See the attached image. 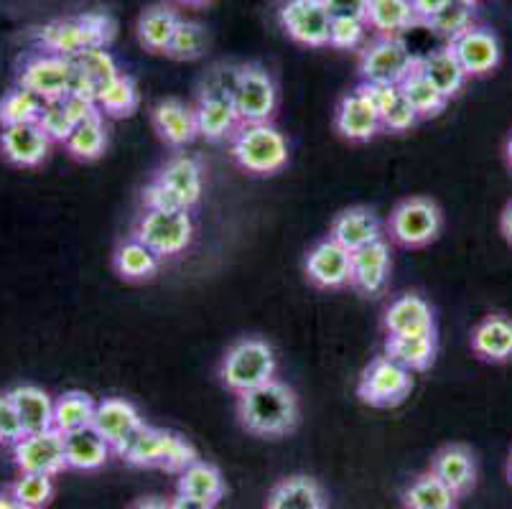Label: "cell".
I'll list each match as a JSON object with an SVG mask.
<instances>
[{"instance_id":"cell-1","label":"cell","mask_w":512,"mask_h":509,"mask_svg":"<svg viewBox=\"0 0 512 509\" xmlns=\"http://www.w3.org/2000/svg\"><path fill=\"white\" fill-rule=\"evenodd\" d=\"M237 418L242 428L260 438L288 436L299 426V400L283 382L271 380L237 395Z\"/></svg>"},{"instance_id":"cell-2","label":"cell","mask_w":512,"mask_h":509,"mask_svg":"<svg viewBox=\"0 0 512 509\" xmlns=\"http://www.w3.org/2000/svg\"><path fill=\"white\" fill-rule=\"evenodd\" d=\"M115 36L113 18L105 13H85L77 18L51 21L36 31V39L44 46L46 54H59L74 59L77 54L97 46H107Z\"/></svg>"},{"instance_id":"cell-3","label":"cell","mask_w":512,"mask_h":509,"mask_svg":"<svg viewBox=\"0 0 512 509\" xmlns=\"http://www.w3.org/2000/svg\"><path fill=\"white\" fill-rule=\"evenodd\" d=\"M120 459L136 469H166L181 474L186 466L199 461V456L186 438L161 431V428L143 426L120 451Z\"/></svg>"},{"instance_id":"cell-4","label":"cell","mask_w":512,"mask_h":509,"mask_svg":"<svg viewBox=\"0 0 512 509\" xmlns=\"http://www.w3.org/2000/svg\"><path fill=\"white\" fill-rule=\"evenodd\" d=\"M230 153L242 171L273 176L288 163V140L271 123L240 125L230 140Z\"/></svg>"},{"instance_id":"cell-5","label":"cell","mask_w":512,"mask_h":509,"mask_svg":"<svg viewBox=\"0 0 512 509\" xmlns=\"http://www.w3.org/2000/svg\"><path fill=\"white\" fill-rule=\"evenodd\" d=\"M220 380L235 395L255 390L265 382L276 380V352L263 339H240L227 349L220 367Z\"/></svg>"},{"instance_id":"cell-6","label":"cell","mask_w":512,"mask_h":509,"mask_svg":"<svg viewBox=\"0 0 512 509\" xmlns=\"http://www.w3.org/2000/svg\"><path fill=\"white\" fill-rule=\"evenodd\" d=\"M143 245L151 247L158 258H174L181 255L194 240V222L189 209H174V212H156L146 209L136 222L133 235Z\"/></svg>"},{"instance_id":"cell-7","label":"cell","mask_w":512,"mask_h":509,"mask_svg":"<svg viewBox=\"0 0 512 509\" xmlns=\"http://www.w3.org/2000/svg\"><path fill=\"white\" fill-rule=\"evenodd\" d=\"M416 64L418 56L408 51L400 36H377L362 49L360 77L365 84H400Z\"/></svg>"},{"instance_id":"cell-8","label":"cell","mask_w":512,"mask_h":509,"mask_svg":"<svg viewBox=\"0 0 512 509\" xmlns=\"http://www.w3.org/2000/svg\"><path fill=\"white\" fill-rule=\"evenodd\" d=\"M441 214L439 204L426 196H411L400 202L388 219V230L398 245L403 247H426L441 235Z\"/></svg>"},{"instance_id":"cell-9","label":"cell","mask_w":512,"mask_h":509,"mask_svg":"<svg viewBox=\"0 0 512 509\" xmlns=\"http://www.w3.org/2000/svg\"><path fill=\"white\" fill-rule=\"evenodd\" d=\"M232 105H235L240 125L271 123L278 107V90L271 74L258 64L240 67V77L232 90Z\"/></svg>"},{"instance_id":"cell-10","label":"cell","mask_w":512,"mask_h":509,"mask_svg":"<svg viewBox=\"0 0 512 509\" xmlns=\"http://www.w3.org/2000/svg\"><path fill=\"white\" fill-rule=\"evenodd\" d=\"M411 390L413 372L385 354V357H377L367 364L357 395H360L362 403L372 405V408H395L411 395Z\"/></svg>"},{"instance_id":"cell-11","label":"cell","mask_w":512,"mask_h":509,"mask_svg":"<svg viewBox=\"0 0 512 509\" xmlns=\"http://www.w3.org/2000/svg\"><path fill=\"white\" fill-rule=\"evenodd\" d=\"M278 21L296 44L311 46V49L329 46L334 18L324 6V0H283L278 8Z\"/></svg>"},{"instance_id":"cell-12","label":"cell","mask_w":512,"mask_h":509,"mask_svg":"<svg viewBox=\"0 0 512 509\" xmlns=\"http://www.w3.org/2000/svg\"><path fill=\"white\" fill-rule=\"evenodd\" d=\"M74 77L72 59L59 54L31 56L18 74V87H26L44 102L64 100Z\"/></svg>"},{"instance_id":"cell-13","label":"cell","mask_w":512,"mask_h":509,"mask_svg":"<svg viewBox=\"0 0 512 509\" xmlns=\"http://www.w3.org/2000/svg\"><path fill=\"white\" fill-rule=\"evenodd\" d=\"M13 459L21 474H46L57 476L67 469L64 454V436L57 428L41 433H26L18 443H13Z\"/></svg>"},{"instance_id":"cell-14","label":"cell","mask_w":512,"mask_h":509,"mask_svg":"<svg viewBox=\"0 0 512 509\" xmlns=\"http://www.w3.org/2000/svg\"><path fill=\"white\" fill-rule=\"evenodd\" d=\"M304 270L306 278L316 288L337 291V288L349 286V278H352V252L344 250L332 237H327V240L316 242L311 247L304 260Z\"/></svg>"},{"instance_id":"cell-15","label":"cell","mask_w":512,"mask_h":509,"mask_svg":"<svg viewBox=\"0 0 512 509\" xmlns=\"http://www.w3.org/2000/svg\"><path fill=\"white\" fill-rule=\"evenodd\" d=\"M334 125H337V133L342 138L352 140V143H367L383 130L380 112H377L372 97L367 95L365 84H360L355 92L342 97L337 115H334Z\"/></svg>"},{"instance_id":"cell-16","label":"cell","mask_w":512,"mask_h":509,"mask_svg":"<svg viewBox=\"0 0 512 509\" xmlns=\"http://www.w3.org/2000/svg\"><path fill=\"white\" fill-rule=\"evenodd\" d=\"M146 426L138 413V408L133 403L123 398H105L97 403L95 418H92V428L110 443L113 454L120 456L125 446L130 443V438L136 436L141 428Z\"/></svg>"},{"instance_id":"cell-17","label":"cell","mask_w":512,"mask_h":509,"mask_svg":"<svg viewBox=\"0 0 512 509\" xmlns=\"http://www.w3.org/2000/svg\"><path fill=\"white\" fill-rule=\"evenodd\" d=\"M449 49L454 51V56L459 59L467 77H484V74H490L492 69H497L502 56L497 36L492 31H487V28L479 26H472L462 36H456L454 41H449Z\"/></svg>"},{"instance_id":"cell-18","label":"cell","mask_w":512,"mask_h":509,"mask_svg":"<svg viewBox=\"0 0 512 509\" xmlns=\"http://www.w3.org/2000/svg\"><path fill=\"white\" fill-rule=\"evenodd\" d=\"M194 115H197L199 135L209 140V143H220V140L232 138L237 128H240V118H237V110L227 92L202 87L197 105H194Z\"/></svg>"},{"instance_id":"cell-19","label":"cell","mask_w":512,"mask_h":509,"mask_svg":"<svg viewBox=\"0 0 512 509\" xmlns=\"http://www.w3.org/2000/svg\"><path fill=\"white\" fill-rule=\"evenodd\" d=\"M388 336H418V334H436V316L434 308L426 298L416 293H406L390 301L385 308L383 319Z\"/></svg>"},{"instance_id":"cell-20","label":"cell","mask_w":512,"mask_h":509,"mask_svg":"<svg viewBox=\"0 0 512 509\" xmlns=\"http://www.w3.org/2000/svg\"><path fill=\"white\" fill-rule=\"evenodd\" d=\"M51 140L44 133L39 123H23V125H8L0 133V151L13 166L34 168L44 163L49 156Z\"/></svg>"},{"instance_id":"cell-21","label":"cell","mask_w":512,"mask_h":509,"mask_svg":"<svg viewBox=\"0 0 512 509\" xmlns=\"http://www.w3.org/2000/svg\"><path fill=\"white\" fill-rule=\"evenodd\" d=\"M329 237L349 252H357L372 242L383 240V224L377 219L375 212L365 207L344 209L334 217Z\"/></svg>"},{"instance_id":"cell-22","label":"cell","mask_w":512,"mask_h":509,"mask_svg":"<svg viewBox=\"0 0 512 509\" xmlns=\"http://www.w3.org/2000/svg\"><path fill=\"white\" fill-rule=\"evenodd\" d=\"M390 275V245L385 240H377L362 250L352 252V278L349 286L365 296H375L385 288Z\"/></svg>"},{"instance_id":"cell-23","label":"cell","mask_w":512,"mask_h":509,"mask_svg":"<svg viewBox=\"0 0 512 509\" xmlns=\"http://www.w3.org/2000/svg\"><path fill=\"white\" fill-rule=\"evenodd\" d=\"M428 471H434L456 497L472 492L474 484H477V459L467 446H459V443L441 448L439 454L431 459Z\"/></svg>"},{"instance_id":"cell-24","label":"cell","mask_w":512,"mask_h":509,"mask_svg":"<svg viewBox=\"0 0 512 509\" xmlns=\"http://www.w3.org/2000/svg\"><path fill=\"white\" fill-rule=\"evenodd\" d=\"M151 123L158 138L169 143L171 148H184L189 146L199 135L197 130V115L194 107H186L179 100H164L158 102L151 110Z\"/></svg>"},{"instance_id":"cell-25","label":"cell","mask_w":512,"mask_h":509,"mask_svg":"<svg viewBox=\"0 0 512 509\" xmlns=\"http://www.w3.org/2000/svg\"><path fill=\"white\" fill-rule=\"evenodd\" d=\"M472 352L484 362H510L512 359V319L505 314L484 316L472 331Z\"/></svg>"},{"instance_id":"cell-26","label":"cell","mask_w":512,"mask_h":509,"mask_svg":"<svg viewBox=\"0 0 512 509\" xmlns=\"http://www.w3.org/2000/svg\"><path fill=\"white\" fill-rule=\"evenodd\" d=\"M156 179L179 199L184 209H192L194 204H199V199H202L204 176L197 158L174 156L161 171H158Z\"/></svg>"},{"instance_id":"cell-27","label":"cell","mask_w":512,"mask_h":509,"mask_svg":"<svg viewBox=\"0 0 512 509\" xmlns=\"http://www.w3.org/2000/svg\"><path fill=\"white\" fill-rule=\"evenodd\" d=\"M64 454H67V469L97 471L107 464L113 448L92 426L82 428L64 436Z\"/></svg>"},{"instance_id":"cell-28","label":"cell","mask_w":512,"mask_h":509,"mask_svg":"<svg viewBox=\"0 0 512 509\" xmlns=\"http://www.w3.org/2000/svg\"><path fill=\"white\" fill-rule=\"evenodd\" d=\"M418 69L431 79V84H434L436 90H439L446 100L459 95L469 79L449 46L431 51V54L426 56H418Z\"/></svg>"},{"instance_id":"cell-29","label":"cell","mask_w":512,"mask_h":509,"mask_svg":"<svg viewBox=\"0 0 512 509\" xmlns=\"http://www.w3.org/2000/svg\"><path fill=\"white\" fill-rule=\"evenodd\" d=\"M265 509H327V499L311 476H288L268 494Z\"/></svg>"},{"instance_id":"cell-30","label":"cell","mask_w":512,"mask_h":509,"mask_svg":"<svg viewBox=\"0 0 512 509\" xmlns=\"http://www.w3.org/2000/svg\"><path fill=\"white\" fill-rule=\"evenodd\" d=\"M16 403L26 433H41L54 428V400L36 385H18L8 392Z\"/></svg>"},{"instance_id":"cell-31","label":"cell","mask_w":512,"mask_h":509,"mask_svg":"<svg viewBox=\"0 0 512 509\" xmlns=\"http://www.w3.org/2000/svg\"><path fill=\"white\" fill-rule=\"evenodd\" d=\"M176 489H179V494H184V497L199 499V502H207L212 504V507L220 502L227 492L222 471L214 464H207V461H194L192 466H186L179 474Z\"/></svg>"},{"instance_id":"cell-32","label":"cell","mask_w":512,"mask_h":509,"mask_svg":"<svg viewBox=\"0 0 512 509\" xmlns=\"http://www.w3.org/2000/svg\"><path fill=\"white\" fill-rule=\"evenodd\" d=\"M181 18L174 8L169 6H153L143 11L138 18V41L146 46L153 54H166L174 41L176 28H179Z\"/></svg>"},{"instance_id":"cell-33","label":"cell","mask_w":512,"mask_h":509,"mask_svg":"<svg viewBox=\"0 0 512 509\" xmlns=\"http://www.w3.org/2000/svg\"><path fill=\"white\" fill-rule=\"evenodd\" d=\"M385 354L411 372L428 370L436 359V334L388 336Z\"/></svg>"},{"instance_id":"cell-34","label":"cell","mask_w":512,"mask_h":509,"mask_svg":"<svg viewBox=\"0 0 512 509\" xmlns=\"http://www.w3.org/2000/svg\"><path fill=\"white\" fill-rule=\"evenodd\" d=\"M416 23L418 18L411 0H370L367 26L377 31V36H400Z\"/></svg>"},{"instance_id":"cell-35","label":"cell","mask_w":512,"mask_h":509,"mask_svg":"<svg viewBox=\"0 0 512 509\" xmlns=\"http://www.w3.org/2000/svg\"><path fill=\"white\" fill-rule=\"evenodd\" d=\"M403 507L406 509H456V494L441 482L434 471L418 474L403 489Z\"/></svg>"},{"instance_id":"cell-36","label":"cell","mask_w":512,"mask_h":509,"mask_svg":"<svg viewBox=\"0 0 512 509\" xmlns=\"http://www.w3.org/2000/svg\"><path fill=\"white\" fill-rule=\"evenodd\" d=\"M115 270L125 280H151L158 273L161 258L148 245H143L136 237H128L123 245L115 250Z\"/></svg>"},{"instance_id":"cell-37","label":"cell","mask_w":512,"mask_h":509,"mask_svg":"<svg viewBox=\"0 0 512 509\" xmlns=\"http://www.w3.org/2000/svg\"><path fill=\"white\" fill-rule=\"evenodd\" d=\"M95 408L97 403L87 395V392H64L62 398L54 400V428H57L62 436L82 431V428L92 426Z\"/></svg>"},{"instance_id":"cell-38","label":"cell","mask_w":512,"mask_h":509,"mask_svg":"<svg viewBox=\"0 0 512 509\" xmlns=\"http://www.w3.org/2000/svg\"><path fill=\"white\" fill-rule=\"evenodd\" d=\"M398 87L400 92H403V97L411 102L413 110L418 112V118H436V115H441V112L446 110V102L449 100L436 90L434 84H431V79L418 69V64Z\"/></svg>"},{"instance_id":"cell-39","label":"cell","mask_w":512,"mask_h":509,"mask_svg":"<svg viewBox=\"0 0 512 509\" xmlns=\"http://www.w3.org/2000/svg\"><path fill=\"white\" fill-rule=\"evenodd\" d=\"M107 146V128L105 115H95V118L85 120V123L74 125L69 138L64 140V148L72 153L79 161H97L105 153Z\"/></svg>"},{"instance_id":"cell-40","label":"cell","mask_w":512,"mask_h":509,"mask_svg":"<svg viewBox=\"0 0 512 509\" xmlns=\"http://www.w3.org/2000/svg\"><path fill=\"white\" fill-rule=\"evenodd\" d=\"M97 107L102 115H113V118H125L138 107V90L136 82L128 74H118L113 82L102 84L97 92Z\"/></svg>"},{"instance_id":"cell-41","label":"cell","mask_w":512,"mask_h":509,"mask_svg":"<svg viewBox=\"0 0 512 509\" xmlns=\"http://www.w3.org/2000/svg\"><path fill=\"white\" fill-rule=\"evenodd\" d=\"M41 107L44 100L29 92L26 87H16V90L6 92L0 100V125H23V123H39Z\"/></svg>"},{"instance_id":"cell-42","label":"cell","mask_w":512,"mask_h":509,"mask_svg":"<svg viewBox=\"0 0 512 509\" xmlns=\"http://www.w3.org/2000/svg\"><path fill=\"white\" fill-rule=\"evenodd\" d=\"M72 64L77 67V72H82L92 84H95L97 92H100L102 84L113 82L118 74H123L120 72L118 62H115V56L107 51V46H97V49L82 51V54L74 56Z\"/></svg>"},{"instance_id":"cell-43","label":"cell","mask_w":512,"mask_h":509,"mask_svg":"<svg viewBox=\"0 0 512 509\" xmlns=\"http://www.w3.org/2000/svg\"><path fill=\"white\" fill-rule=\"evenodd\" d=\"M423 26L431 28L436 36H444V39L454 41L456 36H462L464 31H469V28L474 26V8H469V6H464V3H456V0H451L444 11H439L436 16L428 18Z\"/></svg>"},{"instance_id":"cell-44","label":"cell","mask_w":512,"mask_h":509,"mask_svg":"<svg viewBox=\"0 0 512 509\" xmlns=\"http://www.w3.org/2000/svg\"><path fill=\"white\" fill-rule=\"evenodd\" d=\"M204 51H207V31H204L199 23L184 21V18H181L179 28H176L174 34V41H171L166 54H169L171 59H179V62H194V59H199Z\"/></svg>"},{"instance_id":"cell-45","label":"cell","mask_w":512,"mask_h":509,"mask_svg":"<svg viewBox=\"0 0 512 509\" xmlns=\"http://www.w3.org/2000/svg\"><path fill=\"white\" fill-rule=\"evenodd\" d=\"M11 497L16 502L41 509L54 497V482L46 474H21V479L11 487Z\"/></svg>"},{"instance_id":"cell-46","label":"cell","mask_w":512,"mask_h":509,"mask_svg":"<svg viewBox=\"0 0 512 509\" xmlns=\"http://www.w3.org/2000/svg\"><path fill=\"white\" fill-rule=\"evenodd\" d=\"M39 125L44 128V133L49 135L51 143H64V140L69 138V133L74 130V120L72 115H69L64 100L44 102L39 115Z\"/></svg>"},{"instance_id":"cell-47","label":"cell","mask_w":512,"mask_h":509,"mask_svg":"<svg viewBox=\"0 0 512 509\" xmlns=\"http://www.w3.org/2000/svg\"><path fill=\"white\" fill-rule=\"evenodd\" d=\"M365 21H352V18H334L332 31H329V46L334 49H357L367 36Z\"/></svg>"},{"instance_id":"cell-48","label":"cell","mask_w":512,"mask_h":509,"mask_svg":"<svg viewBox=\"0 0 512 509\" xmlns=\"http://www.w3.org/2000/svg\"><path fill=\"white\" fill-rule=\"evenodd\" d=\"M418 120H421L418 118V112L413 110L411 102L403 97V92H400V95L395 97L393 105L380 115L383 130H390V133H406V130H411L413 125L418 123Z\"/></svg>"},{"instance_id":"cell-49","label":"cell","mask_w":512,"mask_h":509,"mask_svg":"<svg viewBox=\"0 0 512 509\" xmlns=\"http://www.w3.org/2000/svg\"><path fill=\"white\" fill-rule=\"evenodd\" d=\"M23 436H26L23 420L13 398L6 392L0 395V443H18Z\"/></svg>"},{"instance_id":"cell-50","label":"cell","mask_w":512,"mask_h":509,"mask_svg":"<svg viewBox=\"0 0 512 509\" xmlns=\"http://www.w3.org/2000/svg\"><path fill=\"white\" fill-rule=\"evenodd\" d=\"M143 207L146 209H156V212H174V209H184L181 202L166 189L164 184L158 179H153L151 184L143 189Z\"/></svg>"},{"instance_id":"cell-51","label":"cell","mask_w":512,"mask_h":509,"mask_svg":"<svg viewBox=\"0 0 512 509\" xmlns=\"http://www.w3.org/2000/svg\"><path fill=\"white\" fill-rule=\"evenodd\" d=\"M324 6L332 13V18H352V21L367 23L370 0H324Z\"/></svg>"},{"instance_id":"cell-52","label":"cell","mask_w":512,"mask_h":509,"mask_svg":"<svg viewBox=\"0 0 512 509\" xmlns=\"http://www.w3.org/2000/svg\"><path fill=\"white\" fill-rule=\"evenodd\" d=\"M449 3H451V0H411V6H413V11H416L418 23H426L428 18L436 16L439 11H444Z\"/></svg>"},{"instance_id":"cell-53","label":"cell","mask_w":512,"mask_h":509,"mask_svg":"<svg viewBox=\"0 0 512 509\" xmlns=\"http://www.w3.org/2000/svg\"><path fill=\"white\" fill-rule=\"evenodd\" d=\"M169 509H214L212 504L199 502V499L184 497V494H176L174 499H169Z\"/></svg>"},{"instance_id":"cell-54","label":"cell","mask_w":512,"mask_h":509,"mask_svg":"<svg viewBox=\"0 0 512 509\" xmlns=\"http://www.w3.org/2000/svg\"><path fill=\"white\" fill-rule=\"evenodd\" d=\"M500 232L502 237L512 245V199L505 204V209H502L500 214Z\"/></svg>"},{"instance_id":"cell-55","label":"cell","mask_w":512,"mask_h":509,"mask_svg":"<svg viewBox=\"0 0 512 509\" xmlns=\"http://www.w3.org/2000/svg\"><path fill=\"white\" fill-rule=\"evenodd\" d=\"M128 509H169V502H164V499L158 497H143L136 499Z\"/></svg>"},{"instance_id":"cell-56","label":"cell","mask_w":512,"mask_h":509,"mask_svg":"<svg viewBox=\"0 0 512 509\" xmlns=\"http://www.w3.org/2000/svg\"><path fill=\"white\" fill-rule=\"evenodd\" d=\"M505 156H507V163H510V168H512V133L505 143Z\"/></svg>"},{"instance_id":"cell-57","label":"cell","mask_w":512,"mask_h":509,"mask_svg":"<svg viewBox=\"0 0 512 509\" xmlns=\"http://www.w3.org/2000/svg\"><path fill=\"white\" fill-rule=\"evenodd\" d=\"M13 497H6V494H0V509H11Z\"/></svg>"},{"instance_id":"cell-58","label":"cell","mask_w":512,"mask_h":509,"mask_svg":"<svg viewBox=\"0 0 512 509\" xmlns=\"http://www.w3.org/2000/svg\"><path fill=\"white\" fill-rule=\"evenodd\" d=\"M181 3H186V6H204L209 0H181Z\"/></svg>"},{"instance_id":"cell-59","label":"cell","mask_w":512,"mask_h":509,"mask_svg":"<svg viewBox=\"0 0 512 509\" xmlns=\"http://www.w3.org/2000/svg\"><path fill=\"white\" fill-rule=\"evenodd\" d=\"M11 509H36V507H29V504H23V502H16V499H13Z\"/></svg>"},{"instance_id":"cell-60","label":"cell","mask_w":512,"mask_h":509,"mask_svg":"<svg viewBox=\"0 0 512 509\" xmlns=\"http://www.w3.org/2000/svg\"><path fill=\"white\" fill-rule=\"evenodd\" d=\"M507 482L512 484V454H510V459H507Z\"/></svg>"},{"instance_id":"cell-61","label":"cell","mask_w":512,"mask_h":509,"mask_svg":"<svg viewBox=\"0 0 512 509\" xmlns=\"http://www.w3.org/2000/svg\"><path fill=\"white\" fill-rule=\"evenodd\" d=\"M456 3H464V6L474 8V6H477V3H482V0H456Z\"/></svg>"}]
</instances>
